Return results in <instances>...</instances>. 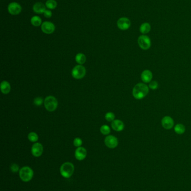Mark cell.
Wrapping results in <instances>:
<instances>
[{
	"instance_id": "10",
	"label": "cell",
	"mask_w": 191,
	"mask_h": 191,
	"mask_svg": "<svg viewBox=\"0 0 191 191\" xmlns=\"http://www.w3.org/2000/svg\"><path fill=\"white\" fill-rule=\"evenodd\" d=\"M41 29L45 34H51L55 30V25L50 21H45L41 24Z\"/></svg>"
},
{
	"instance_id": "8",
	"label": "cell",
	"mask_w": 191,
	"mask_h": 191,
	"mask_svg": "<svg viewBox=\"0 0 191 191\" xmlns=\"http://www.w3.org/2000/svg\"><path fill=\"white\" fill-rule=\"evenodd\" d=\"M117 26L121 30H128L131 26V21L127 17H123L119 19L117 21Z\"/></svg>"
},
{
	"instance_id": "17",
	"label": "cell",
	"mask_w": 191,
	"mask_h": 191,
	"mask_svg": "<svg viewBox=\"0 0 191 191\" xmlns=\"http://www.w3.org/2000/svg\"><path fill=\"white\" fill-rule=\"evenodd\" d=\"M1 92L6 95L10 92L11 91V86L9 82H8L6 81H3L1 83Z\"/></svg>"
},
{
	"instance_id": "20",
	"label": "cell",
	"mask_w": 191,
	"mask_h": 191,
	"mask_svg": "<svg viewBox=\"0 0 191 191\" xmlns=\"http://www.w3.org/2000/svg\"><path fill=\"white\" fill-rule=\"evenodd\" d=\"M174 131L177 134L179 135L184 134L185 131V126L181 124H177L174 127Z\"/></svg>"
},
{
	"instance_id": "15",
	"label": "cell",
	"mask_w": 191,
	"mask_h": 191,
	"mask_svg": "<svg viewBox=\"0 0 191 191\" xmlns=\"http://www.w3.org/2000/svg\"><path fill=\"white\" fill-rule=\"evenodd\" d=\"M153 78V73L150 70H143L141 75V79L144 83H150Z\"/></svg>"
},
{
	"instance_id": "22",
	"label": "cell",
	"mask_w": 191,
	"mask_h": 191,
	"mask_svg": "<svg viewBox=\"0 0 191 191\" xmlns=\"http://www.w3.org/2000/svg\"><path fill=\"white\" fill-rule=\"evenodd\" d=\"M31 23L34 26H39L41 24V19L39 16H34L31 19Z\"/></svg>"
},
{
	"instance_id": "14",
	"label": "cell",
	"mask_w": 191,
	"mask_h": 191,
	"mask_svg": "<svg viewBox=\"0 0 191 191\" xmlns=\"http://www.w3.org/2000/svg\"><path fill=\"white\" fill-rule=\"evenodd\" d=\"M111 127L114 130L120 132L124 129V124L123 121L120 120H115L114 121L111 122Z\"/></svg>"
},
{
	"instance_id": "11",
	"label": "cell",
	"mask_w": 191,
	"mask_h": 191,
	"mask_svg": "<svg viewBox=\"0 0 191 191\" xmlns=\"http://www.w3.org/2000/svg\"><path fill=\"white\" fill-rule=\"evenodd\" d=\"M32 155L35 157H39L41 156L43 152V147L41 144L35 143L33 145L32 147Z\"/></svg>"
},
{
	"instance_id": "29",
	"label": "cell",
	"mask_w": 191,
	"mask_h": 191,
	"mask_svg": "<svg viewBox=\"0 0 191 191\" xmlns=\"http://www.w3.org/2000/svg\"><path fill=\"white\" fill-rule=\"evenodd\" d=\"M10 169L13 173H16L19 170V167L16 164H13L11 166Z\"/></svg>"
},
{
	"instance_id": "30",
	"label": "cell",
	"mask_w": 191,
	"mask_h": 191,
	"mask_svg": "<svg viewBox=\"0 0 191 191\" xmlns=\"http://www.w3.org/2000/svg\"><path fill=\"white\" fill-rule=\"evenodd\" d=\"M43 13H44V16L47 18H51L52 15V13L51 12V10H45Z\"/></svg>"
},
{
	"instance_id": "27",
	"label": "cell",
	"mask_w": 191,
	"mask_h": 191,
	"mask_svg": "<svg viewBox=\"0 0 191 191\" xmlns=\"http://www.w3.org/2000/svg\"><path fill=\"white\" fill-rule=\"evenodd\" d=\"M83 144V140H81V139L80 137H76L74 140H73V145L75 147H80Z\"/></svg>"
},
{
	"instance_id": "24",
	"label": "cell",
	"mask_w": 191,
	"mask_h": 191,
	"mask_svg": "<svg viewBox=\"0 0 191 191\" xmlns=\"http://www.w3.org/2000/svg\"><path fill=\"white\" fill-rule=\"evenodd\" d=\"M100 131L104 135H108L111 133V128L107 125H103L100 127Z\"/></svg>"
},
{
	"instance_id": "2",
	"label": "cell",
	"mask_w": 191,
	"mask_h": 191,
	"mask_svg": "<svg viewBox=\"0 0 191 191\" xmlns=\"http://www.w3.org/2000/svg\"><path fill=\"white\" fill-rule=\"evenodd\" d=\"M74 169V166L72 163L70 162L64 163L60 167V174L64 178H68L73 174Z\"/></svg>"
},
{
	"instance_id": "18",
	"label": "cell",
	"mask_w": 191,
	"mask_h": 191,
	"mask_svg": "<svg viewBox=\"0 0 191 191\" xmlns=\"http://www.w3.org/2000/svg\"><path fill=\"white\" fill-rule=\"evenodd\" d=\"M151 30V25L148 22H144L141 25L140 27V32L143 35L149 33Z\"/></svg>"
},
{
	"instance_id": "13",
	"label": "cell",
	"mask_w": 191,
	"mask_h": 191,
	"mask_svg": "<svg viewBox=\"0 0 191 191\" xmlns=\"http://www.w3.org/2000/svg\"><path fill=\"white\" fill-rule=\"evenodd\" d=\"M86 150L83 147L77 148L75 152V156L78 160H83L86 158Z\"/></svg>"
},
{
	"instance_id": "28",
	"label": "cell",
	"mask_w": 191,
	"mask_h": 191,
	"mask_svg": "<svg viewBox=\"0 0 191 191\" xmlns=\"http://www.w3.org/2000/svg\"><path fill=\"white\" fill-rule=\"evenodd\" d=\"M158 86H159L158 83L156 81H151L149 83V87L150 88V89L155 90V89H156L158 88Z\"/></svg>"
},
{
	"instance_id": "3",
	"label": "cell",
	"mask_w": 191,
	"mask_h": 191,
	"mask_svg": "<svg viewBox=\"0 0 191 191\" xmlns=\"http://www.w3.org/2000/svg\"><path fill=\"white\" fill-rule=\"evenodd\" d=\"M57 99L52 96H47L45 99L44 105L45 109L49 112H53L55 111L58 107Z\"/></svg>"
},
{
	"instance_id": "21",
	"label": "cell",
	"mask_w": 191,
	"mask_h": 191,
	"mask_svg": "<svg viewBox=\"0 0 191 191\" xmlns=\"http://www.w3.org/2000/svg\"><path fill=\"white\" fill-rule=\"evenodd\" d=\"M57 6V2L55 0H47L45 3V6L49 10H54Z\"/></svg>"
},
{
	"instance_id": "5",
	"label": "cell",
	"mask_w": 191,
	"mask_h": 191,
	"mask_svg": "<svg viewBox=\"0 0 191 191\" xmlns=\"http://www.w3.org/2000/svg\"><path fill=\"white\" fill-rule=\"evenodd\" d=\"M86 69L82 65H77L74 67L72 70L71 74L74 78L81 80L86 75Z\"/></svg>"
},
{
	"instance_id": "12",
	"label": "cell",
	"mask_w": 191,
	"mask_h": 191,
	"mask_svg": "<svg viewBox=\"0 0 191 191\" xmlns=\"http://www.w3.org/2000/svg\"><path fill=\"white\" fill-rule=\"evenodd\" d=\"M174 120L171 117L166 116L162 118V127L166 130L171 129L174 126Z\"/></svg>"
},
{
	"instance_id": "26",
	"label": "cell",
	"mask_w": 191,
	"mask_h": 191,
	"mask_svg": "<svg viewBox=\"0 0 191 191\" xmlns=\"http://www.w3.org/2000/svg\"><path fill=\"white\" fill-rule=\"evenodd\" d=\"M45 102V100L43 99L42 97H36L34 100V105H35L37 106H40L41 105H43V103Z\"/></svg>"
},
{
	"instance_id": "6",
	"label": "cell",
	"mask_w": 191,
	"mask_h": 191,
	"mask_svg": "<svg viewBox=\"0 0 191 191\" xmlns=\"http://www.w3.org/2000/svg\"><path fill=\"white\" fill-rule=\"evenodd\" d=\"M138 44L139 47L142 49L146 51L150 49L151 45V42L150 38L147 35H141L138 38Z\"/></svg>"
},
{
	"instance_id": "4",
	"label": "cell",
	"mask_w": 191,
	"mask_h": 191,
	"mask_svg": "<svg viewBox=\"0 0 191 191\" xmlns=\"http://www.w3.org/2000/svg\"><path fill=\"white\" fill-rule=\"evenodd\" d=\"M34 172L31 168L29 167H24L20 169V178L22 181L27 182L32 180L33 177Z\"/></svg>"
},
{
	"instance_id": "16",
	"label": "cell",
	"mask_w": 191,
	"mask_h": 191,
	"mask_svg": "<svg viewBox=\"0 0 191 191\" xmlns=\"http://www.w3.org/2000/svg\"><path fill=\"white\" fill-rule=\"evenodd\" d=\"M45 6L41 2L35 3L33 6V11L34 12L38 14H41L45 13Z\"/></svg>"
},
{
	"instance_id": "23",
	"label": "cell",
	"mask_w": 191,
	"mask_h": 191,
	"mask_svg": "<svg viewBox=\"0 0 191 191\" xmlns=\"http://www.w3.org/2000/svg\"><path fill=\"white\" fill-rule=\"evenodd\" d=\"M28 138L29 139L30 141L33 142V143H35L37 142L38 140L39 137L38 134L34 132H31L28 134Z\"/></svg>"
},
{
	"instance_id": "19",
	"label": "cell",
	"mask_w": 191,
	"mask_h": 191,
	"mask_svg": "<svg viewBox=\"0 0 191 191\" xmlns=\"http://www.w3.org/2000/svg\"><path fill=\"white\" fill-rule=\"evenodd\" d=\"M75 61L80 65L84 64L86 62V56L83 53H78L75 57Z\"/></svg>"
},
{
	"instance_id": "1",
	"label": "cell",
	"mask_w": 191,
	"mask_h": 191,
	"mask_svg": "<svg viewBox=\"0 0 191 191\" xmlns=\"http://www.w3.org/2000/svg\"><path fill=\"white\" fill-rule=\"evenodd\" d=\"M149 91V87L145 83H139L136 84L132 90V95L134 99H142L145 98Z\"/></svg>"
},
{
	"instance_id": "7",
	"label": "cell",
	"mask_w": 191,
	"mask_h": 191,
	"mask_svg": "<svg viewBox=\"0 0 191 191\" xmlns=\"http://www.w3.org/2000/svg\"><path fill=\"white\" fill-rule=\"evenodd\" d=\"M104 143L105 145L109 148L114 149L118 146V139L113 135H108L105 138Z\"/></svg>"
},
{
	"instance_id": "9",
	"label": "cell",
	"mask_w": 191,
	"mask_h": 191,
	"mask_svg": "<svg viewBox=\"0 0 191 191\" xmlns=\"http://www.w3.org/2000/svg\"><path fill=\"white\" fill-rule=\"evenodd\" d=\"M8 11L13 15H19L21 12L22 8L19 3L15 2L10 3L8 6Z\"/></svg>"
},
{
	"instance_id": "25",
	"label": "cell",
	"mask_w": 191,
	"mask_h": 191,
	"mask_svg": "<svg viewBox=\"0 0 191 191\" xmlns=\"http://www.w3.org/2000/svg\"><path fill=\"white\" fill-rule=\"evenodd\" d=\"M105 118L107 121L112 122L115 120V115L111 112H108L105 114Z\"/></svg>"
}]
</instances>
